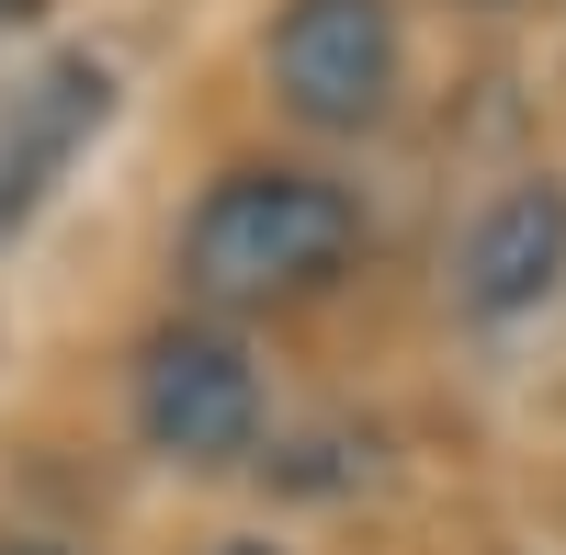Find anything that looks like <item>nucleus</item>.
<instances>
[{"label":"nucleus","mask_w":566,"mask_h":555,"mask_svg":"<svg viewBox=\"0 0 566 555\" xmlns=\"http://www.w3.org/2000/svg\"><path fill=\"white\" fill-rule=\"evenodd\" d=\"M363 250V205L317 170H227L181 227V284L205 306H283L317 295Z\"/></svg>","instance_id":"f257e3e1"},{"label":"nucleus","mask_w":566,"mask_h":555,"mask_svg":"<svg viewBox=\"0 0 566 555\" xmlns=\"http://www.w3.org/2000/svg\"><path fill=\"white\" fill-rule=\"evenodd\" d=\"M397 91V12L386 0H283L272 23V103L317 136H363Z\"/></svg>","instance_id":"f03ea898"},{"label":"nucleus","mask_w":566,"mask_h":555,"mask_svg":"<svg viewBox=\"0 0 566 555\" xmlns=\"http://www.w3.org/2000/svg\"><path fill=\"white\" fill-rule=\"evenodd\" d=\"M136 431L170 465H239L261 442V375L227 329H170L136 363Z\"/></svg>","instance_id":"7ed1b4c3"},{"label":"nucleus","mask_w":566,"mask_h":555,"mask_svg":"<svg viewBox=\"0 0 566 555\" xmlns=\"http://www.w3.org/2000/svg\"><path fill=\"white\" fill-rule=\"evenodd\" d=\"M555 284H566V193H555V181H510V193L464 227L453 295L476 317H533Z\"/></svg>","instance_id":"20e7f679"},{"label":"nucleus","mask_w":566,"mask_h":555,"mask_svg":"<svg viewBox=\"0 0 566 555\" xmlns=\"http://www.w3.org/2000/svg\"><path fill=\"white\" fill-rule=\"evenodd\" d=\"M80 125H103V69H91V57L45 69L23 103H12V136H0V216H23V205H34V181L80 148Z\"/></svg>","instance_id":"39448f33"},{"label":"nucleus","mask_w":566,"mask_h":555,"mask_svg":"<svg viewBox=\"0 0 566 555\" xmlns=\"http://www.w3.org/2000/svg\"><path fill=\"white\" fill-rule=\"evenodd\" d=\"M12 555H57V544H12Z\"/></svg>","instance_id":"423d86ee"},{"label":"nucleus","mask_w":566,"mask_h":555,"mask_svg":"<svg viewBox=\"0 0 566 555\" xmlns=\"http://www.w3.org/2000/svg\"><path fill=\"white\" fill-rule=\"evenodd\" d=\"M0 12H23V0H0Z\"/></svg>","instance_id":"0eeeda50"}]
</instances>
